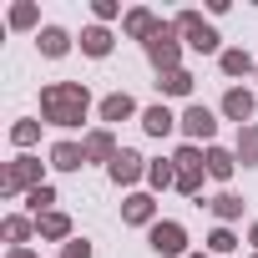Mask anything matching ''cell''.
Masks as SVG:
<instances>
[{"mask_svg":"<svg viewBox=\"0 0 258 258\" xmlns=\"http://www.w3.org/2000/svg\"><path fill=\"white\" fill-rule=\"evenodd\" d=\"M86 111H91V91H86V81H51V86H41V121L46 126H81L86 121Z\"/></svg>","mask_w":258,"mask_h":258,"instance_id":"6da1fadb","label":"cell"},{"mask_svg":"<svg viewBox=\"0 0 258 258\" xmlns=\"http://www.w3.org/2000/svg\"><path fill=\"white\" fill-rule=\"evenodd\" d=\"M46 167H41V157H31V152H21V157H11L6 162V172H0V192L6 198H26V192H36L46 177H41Z\"/></svg>","mask_w":258,"mask_h":258,"instance_id":"7a4b0ae2","label":"cell"},{"mask_svg":"<svg viewBox=\"0 0 258 258\" xmlns=\"http://www.w3.org/2000/svg\"><path fill=\"white\" fill-rule=\"evenodd\" d=\"M172 26H177V36H187V51H198V56H213V51L223 46V36H218L198 11H177ZM218 56H223V51H218Z\"/></svg>","mask_w":258,"mask_h":258,"instance_id":"3957f363","label":"cell"},{"mask_svg":"<svg viewBox=\"0 0 258 258\" xmlns=\"http://www.w3.org/2000/svg\"><path fill=\"white\" fill-rule=\"evenodd\" d=\"M142 51H147V61L157 66V76H162V71H177V66H182V41H177V26H172V21H162Z\"/></svg>","mask_w":258,"mask_h":258,"instance_id":"277c9868","label":"cell"},{"mask_svg":"<svg viewBox=\"0 0 258 258\" xmlns=\"http://www.w3.org/2000/svg\"><path fill=\"white\" fill-rule=\"evenodd\" d=\"M147 248H152L157 258H187V228H182L177 218H157V223L147 228Z\"/></svg>","mask_w":258,"mask_h":258,"instance_id":"5b68a950","label":"cell"},{"mask_svg":"<svg viewBox=\"0 0 258 258\" xmlns=\"http://www.w3.org/2000/svg\"><path fill=\"white\" fill-rule=\"evenodd\" d=\"M177 132H182L192 147H203V142L213 147V137H218V111H213V106H203V101H192V106L177 116Z\"/></svg>","mask_w":258,"mask_h":258,"instance_id":"8992f818","label":"cell"},{"mask_svg":"<svg viewBox=\"0 0 258 258\" xmlns=\"http://www.w3.org/2000/svg\"><path fill=\"white\" fill-rule=\"evenodd\" d=\"M172 162H177V192L198 198V192H203V177H208V167H203V147L182 142V147L172 152Z\"/></svg>","mask_w":258,"mask_h":258,"instance_id":"52a82bcc","label":"cell"},{"mask_svg":"<svg viewBox=\"0 0 258 258\" xmlns=\"http://www.w3.org/2000/svg\"><path fill=\"white\" fill-rule=\"evenodd\" d=\"M106 177H111L116 187H137V182L147 177V157H142V152H132V147H121V152H116V162L106 167Z\"/></svg>","mask_w":258,"mask_h":258,"instance_id":"ba28073f","label":"cell"},{"mask_svg":"<svg viewBox=\"0 0 258 258\" xmlns=\"http://www.w3.org/2000/svg\"><path fill=\"white\" fill-rule=\"evenodd\" d=\"M228 121H238V126H248L253 121V111H258V96L248 91V86H228L223 91V106H218Z\"/></svg>","mask_w":258,"mask_h":258,"instance_id":"9c48e42d","label":"cell"},{"mask_svg":"<svg viewBox=\"0 0 258 258\" xmlns=\"http://www.w3.org/2000/svg\"><path fill=\"white\" fill-rule=\"evenodd\" d=\"M121 223L152 228V223H157V198H152V192H126V203H121Z\"/></svg>","mask_w":258,"mask_h":258,"instance_id":"30bf717a","label":"cell"},{"mask_svg":"<svg viewBox=\"0 0 258 258\" xmlns=\"http://www.w3.org/2000/svg\"><path fill=\"white\" fill-rule=\"evenodd\" d=\"M81 147H86V162H106V167H111V162H116V152H121V147H116V137H111V126H96V132H86V137H81Z\"/></svg>","mask_w":258,"mask_h":258,"instance_id":"8fae6325","label":"cell"},{"mask_svg":"<svg viewBox=\"0 0 258 258\" xmlns=\"http://www.w3.org/2000/svg\"><path fill=\"white\" fill-rule=\"evenodd\" d=\"M157 26H162V21H157L147 6H132V11L121 16V31H126V41H142V46L152 41V31H157Z\"/></svg>","mask_w":258,"mask_h":258,"instance_id":"7c38bea8","label":"cell"},{"mask_svg":"<svg viewBox=\"0 0 258 258\" xmlns=\"http://www.w3.org/2000/svg\"><path fill=\"white\" fill-rule=\"evenodd\" d=\"M0 238H6L11 248H31V238H36V218H26V213H6V218H0Z\"/></svg>","mask_w":258,"mask_h":258,"instance_id":"4fadbf2b","label":"cell"},{"mask_svg":"<svg viewBox=\"0 0 258 258\" xmlns=\"http://www.w3.org/2000/svg\"><path fill=\"white\" fill-rule=\"evenodd\" d=\"M96 116H101L106 126H116V121H132V116H137V101L126 96V91H111V96H101Z\"/></svg>","mask_w":258,"mask_h":258,"instance_id":"5bb4252c","label":"cell"},{"mask_svg":"<svg viewBox=\"0 0 258 258\" xmlns=\"http://www.w3.org/2000/svg\"><path fill=\"white\" fill-rule=\"evenodd\" d=\"M203 167H208V177L228 182V177L238 172V152H228V147H218V142H213V147L203 152Z\"/></svg>","mask_w":258,"mask_h":258,"instance_id":"9a60e30c","label":"cell"},{"mask_svg":"<svg viewBox=\"0 0 258 258\" xmlns=\"http://www.w3.org/2000/svg\"><path fill=\"white\" fill-rule=\"evenodd\" d=\"M36 238H46V243H71L76 233H71V218H66V213H41V218H36Z\"/></svg>","mask_w":258,"mask_h":258,"instance_id":"2e32d148","label":"cell"},{"mask_svg":"<svg viewBox=\"0 0 258 258\" xmlns=\"http://www.w3.org/2000/svg\"><path fill=\"white\" fill-rule=\"evenodd\" d=\"M142 132H147V137H167V132H177V116H172L167 101H157V106L142 111Z\"/></svg>","mask_w":258,"mask_h":258,"instance_id":"e0dca14e","label":"cell"},{"mask_svg":"<svg viewBox=\"0 0 258 258\" xmlns=\"http://www.w3.org/2000/svg\"><path fill=\"white\" fill-rule=\"evenodd\" d=\"M51 167L56 172H81L86 167V147L81 142H56L51 147Z\"/></svg>","mask_w":258,"mask_h":258,"instance_id":"ac0fdd59","label":"cell"},{"mask_svg":"<svg viewBox=\"0 0 258 258\" xmlns=\"http://www.w3.org/2000/svg\"><path fill=\"white\" fill-rule=\"evenodd\" d=\"M36 46H41V56H51V61H61V56H71V36H66L61 26H41V36H36Z\"/></svg>","mask_w":258,"mask_h":258,"instance_id":"d6986e66","label":"cell"},{"mask_svg":"<svg viewBox=\"0 0 258 258\" xmlns=\"http://www.w3.org/2000/svg\"><path fill=\"white\" fill-rule=\"evenodd\" d=\"M111 46H116V41H111V31H106V26H86V31H81V51H86L91 61H106V56H111Z\"/></svg>","mask_w":258,"mask_h":258,"instance_id":"ffe728a7","label":"cell"},{"mask_svg":"<svg viewBox=\"0 0 258 258\" xmlns=\"http://www.w3.org/2000/svg\"><path fill=\"white\" fill-rule=\"evenodd\" d=\"M218 66H223V76H258V61H253L243 46H228V51L218 56Z\"/></svg>","mask_w":258,"mask_h":258,"instance_id":"44dd1931","label":"cell"},{"mask_svg":"<svg viewBox=\"0 0 258 258\" xmlns=\"http://www.w3.org/2000/svg\"><path fill=\"white\" fill-rule=\"evenodd\" d=\"M192 86H198V76H192L187 66H177V71H162V76H157V91H162V96H192Z\"/></svg>","mask_w":258,"mask_h":258,"instance_id":"7402d4cb","label":"cell"},{"mask_svg":"<svg viewBox=\"0 0 258 258\" xmlns=\"http://www.w3.org/2000/svg\"><path fill=\"white\" fill-rule=\"evenodd\" d=\"M147 187H152V192H167V187H177V162H172V157H157V162H147Z\"/></svg>","mask_w":258,"mask_h":258,"instance_id":"603a6c76","label":"cell"},{"mask_svg":"<svg viewBox=\"0 0 258 258\" xmlns=\"http://www.w3.org/2000/svg\"><path fill=\"white\" fill-rule=\"evenodd\" d=\"M238 162L243 167H258V121H248V126H238Z\"/></svg>","mask_w":258,"mask_h":258,"instance_id":"cb8c5ba5","label":"cell"},{"mask_svg":"<svg viewBox=\"0 0 258 258\" xmlns=\"http://www.w3.org/2000/svg\"><path fill=\"white\" fill-rule=\"evenodd\" d=\"M208 208H213V218H218V223H223V228H228V223H238V218H243V198H238V192H218V198H213V203H208Z\"/></svg>","mask_w":258,"mask_h":258,"instance_id":"d4e9b609","label":"cell"},{"mask_svg":"<svg viewBox=\"0 0 258 258\" xmlns=\"http://www.w3.org/2000/svg\"><path fill=\"white\" fill-rule=\"evenodd\" d=\"M36 21H41L36 0H16V6H11V16H6V26H11V31H31Z\"/></svg>","mask_w":258,"mask_h":258,"instance_id":"484cf974","label":"cell"},{"mask_svg":"<svg viewBox=\"0 0 258 258\" xmlns=\"http://www.w3.org/2000/svg\"><path fill=\"white\" fill-rule=\"evenodd\" d=\"M26 208H31V218H41V213H56V187H51V182H41L36 192H26Z\"/></svg>","mask_w":258,"mask_h":258,"instance_id":"4316f807","label":"cell"},{"mask_svg":"<svg viewBox=\"0 0 258 258\" xmlns=\"http://www.w3.org/2000/svg\"><path fill=\"white\" fill-rule=\"evenodd\" d=\"M11 142H16L21 152H26V147H36V142H41V121H31V116H21V121L11 126Z\"/></svg>","mask_w":258,"mask_h":258,"instance_id":"83f0119b","label":"cell"},{"mask_svg":"<svg viewBox=\"0 0 258 258\" xmlns=\"http://www.w3.org/2000/svg\"><path fill=\"white\" fill-rule=\"evenodd\" d=\"M203 248H208V253H233V248H238V233H233V228H223V223H218V228H213V233H208V243H203Z\"/></svg>","mask_w":258,"mask_h":258,"instance_id":"f1b7e54d","label":"cell"},{"mask_svg":"<svg viewBox=\"0 0 258 258\" xmlns=\"http://www.w3.org/2000/svg\"><path fill=\"white\" fill-rule=\"evenodd\" d=\"M91 16H96V26H106V21L121 16V6H116V0H91Z\"/></svg>","mask_w":258,"mask_h":258,"instance_id":"f546056e","label":"cell"},{"mask_svg":"<svg viewBox=\"0 0 258 258\" xmlns=\"http://www.w3.org/2000/svg\"><path fill=\"white\" fill-rule=\"evenodd\" d=\"M61 258H96V248L86 238H71V243H61Z\"/></svg>","mask_w":258,"mask_h":258,"instance_id":"4dcf8cb0","label":"cell"},{"mask_svg":"<svg viewBox=\"0 0 258 258\" xmlns=\"http://www.w3.org/2000/svg\"><path fill=\"white\" fill-rule=\"evenodd\" d=\"M6 258H36V248H11Z\"/></svg>","mask_w":258,"mask_h":258,"instance_id":"1f68e13d","label":"cell"},{"mask_svg":"<svg viewBox=\"0 0 258 258\" xmlns=\"http://www.w3.org/2000/svg\"><path fill=\"white\" fill-rule=\"evenodd\" d=\"M248 243H253V253H258V223H253V228H248Z\"/></svg>","mask_w":258,"mask_h":258,"instance_id":"d6a6232c","label":"cell"},{"mask_svg":"<svg viewBox=\"0 0 258 258\" xmlns=\"http://www.w3.org/2000/svg\"><path fill=\"white\" fill-rule=\"evenodd\" d=\"M187 258H208V253H187Z\"/></svg>","mask_w":258,"mask_h":258,"instance_id":"836d02e7","label":"cell"},{"mask_svg":"<svg viewBox=\"0 0 258 258\" xmlns=\"http://www.w3.org/2000/svg\"><path fill=\"white\" fill-rule=\"evenodd\" d=\"M253 258H258V253H253Z\"/></svg>","mask_w":258,"mask_h":258,"instance_id":"e575fe53","label":"cell"},{"mask_svg":"<svg viewBox=\"0 0 258 258\" xmlns=\"http://www.w3.org/2000/svg\"><path fill=\"white\" fill-rule=\"evenodd\" d=\"M253 81H258V76H253Z\"/></svg>","mask_w":258,"mask_h":258,"instance_id":"d590c367","label":"cell"}]
</instances>
